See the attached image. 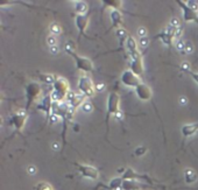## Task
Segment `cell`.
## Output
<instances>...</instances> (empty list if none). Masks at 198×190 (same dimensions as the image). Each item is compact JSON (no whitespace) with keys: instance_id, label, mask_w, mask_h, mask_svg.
Listing matches in <instances>:
<instances>
[{"instance_id":"obj_39","label":"cell","mask_w":198,"mask_h":190,"mask_svg":"<svg viewBox=\"0 0 198 190\" xmlns=\"http://www.w3.org/2000/svg\"><path fill=\"white\" fill-rule=\"evenodd\" d=\"M50 48V53L53 54V55H56L57 53H59V47L57 46H54V47H49Z\"/></svg>"},{"instance_id":"obj_41","label":"cell","mask_w":198,"mask_h":190,"mask_svg":"<svg viewBox=\"0 0 198 190\" xmlns=\"http://www.w3.org/2000/svg\"><path fill=\"white\" fill-rule=\"evenodd\" d=\"M28 173H29V174H32V175H33V174H35V173H36V168H35L34 166L28 167Z\"/></svg>"},{"instance_id":"obj_42","label":"cell","mask_w":198,"mask_h":190,"mask_svg":"<svg viewBox=\"0 0 198 190\" xmlns=\"http://www.w3.org/2000/svg\"><path fill=\"white\" fill-rule=\"evenodd\" d=\"M104 84H101V83H99V84H97L96 85V91H101V90H104Z\"/></svg>"},{"instance_id":"obj_1","label":"cell","mask_w":198,"mask_h":190,"mask_svg":"<svg viewBox=\"0 0 198 190\" xmlns=\"http://www.w3.org/2000/svg\"><path fill=\"white\" fill-rule=\"evenodd\" d=\"M70 92L69 83L63 77H56L53 84V92L50 94L54 103H63L66 102V97Z\"/></svg>"},{"instance_id":"obj_20","label":"cell","mask_w":198,"mask_h":190,"mask_svg":"<svg viewBox=\"0 0 198 190\" xmlns=\"http://www.w3.org/2000/svg\"><path fill=\"white\" fill-rule=\"evenodd\" d=\"M184 177H185V182L189 183V184H191V183L196 182V180H197V174L195 173L194 169L186 168L185 171H184Z\"/></svg>"},{"instance_id":"obj_10","label":"cell","mask_w":198,"mask_h":190,"mask_svg":"<svg viewBox=\"0 0 198 190\" xmlns=\"http://www.w3.org/2000/svg\"><path fill=\"white\" fill-rule=\"evenodd\" d=\"M177 4L182 7L183 11V18L186 22H197L198 23V14L196 11H194L192 8H190L186 2L183 1H177Z\"/></svg>"},{"instance_id":"obj_33","label":"cell","mask_w":198,"mask_h":190,"mask_svg":"<svg viewBox=\"0 0 198 190\" xmlns=\"http://www.w3.org/2000/svg\"><path fill=\"white\" fill-rule=\"evenodd\" d=\"M176 48H177V50H179V51H184L185 50V43L183 41L178 40L177 43H176Z\"/></svg>"},{"instance_id":"obj_16","label":"cell","mask_w":198,"mask_h":190,"mask_svg":"<svg viewBox=\"0 0 198 190\" xmlns=\"http://www.w3.org/2000/svg\"><path fill=\"white\" fill-rule=\"evenodd\" d=\"M143 187L142 183H140L139 181L135 180H124L122 181V186L121 190H140Z\"/></svg>"},{"instance_id":"obj_13","label":"cell","mask_w":198,"mask_h":190,"mask_svg":"<svg viewBox=\"0 0 198 190\" xmlns=\"http://www.w3.org/2000/svg\"><path fill=\"white\" fill-rule=\"evenodd\" d=\"M135 94H137L139 99H141V100H143V102H148V100H150L152 97H153V91H152V89H150L147 84H143V83H141L138 88L135 89Z\"/></svg>"},{"instance_id":"obj_18","label":"cell","mask_w":198,"mask_h":190,"mask_svg":"<svg viewBox=\"0 0 198 190\" xmlns=\"http://www.w3.org/2000/svg\"><path fill=\"white\" fill-rule=\"evenodd\" d=\"M121 178H122V180H135V181H137V180H140V178H147V180H148L147 176L139 175V174H137L135 171L133 170V169H131V168H127L126 170L124 171Z\"/></svg>"},{"instance_id":"obj_44","label":"cell","mask_w":198,"mask_h":190,"mask_svg":"<svg viewBox=\"0 0 198 190\" xmlns=\"http://www.w3.org/2000/svg\"><path fill=\"white\" fill-rule=\"evenodd\" d=\"M114 117H116V118H118V119H121V118H122V113H121V111H119L118 113L116 114Z\"/></svg>"},{"instance_id":"obj_34","label":"cell","mask_w":198,"mask_h":190,"mask_svg":"<svg viewBox=\"0 0 198 190\" xmlns=\"http://www.w3.org/2000/svg\"><path fill=\"white\" fill-rule=\"evenodd\" d=\"M138 35L141 38H146V35H147V29L146 28H143V27H140L138 29Z\"/></svg>"},{"instance_id":"obj_21","label":"cell","mask_w":198,"mask_h":190,"mask_svg":"<svg viewBox=\"0 0 198 190\" xmlns=\"http://www.w3.org/2000/svg\"><path fill=\"white\" fill-rule=\"evenodd\" d=\"M75 11L77 15H85L87 12V4L85 1H76L75 2Z\"/></svg>"},{"instance_id":"obj_19","label":"cell","mask_w":198,"mask_h":190,"mask_svg":"<svg viewBox=\"0 0 198 190\" xmlns=\"http://www.w3.org/2000/svg\"><path fill=\"white\" fill-rule=\"evenodd\" d=\"M198 131V123L196 124H189V125H184L182 127V134L184 136H191Z\"/></svg>"},{"instance_id":"obj_3","label":"cell","mask_w":198,"mask_h":190,"mask_svg":"<svg viewBox=\"0 0 198 190\" xmlns=\"http://www.w3.org/2000/svg\"><path fill=\"white\" fill-rule=\"evenodd\" d=\"M119 103H120V98L118 94L112 92L108 95L107 98V113H106V125L108 128V120L111 118V115H116L119 112Z\"/></svg>"},{"instance_id":"obj_45","label":"cell","mask_w":198,"mask_h":190,"mask_svg":"<svg viewBox=\"0 0 198 190\" xmlns=\"http://www.w3.org/2000/svg\"><path fill=\"white\" fill-rule=\"evenodd\" d=\"M53 147H54V148H57V147H59V145H57V144H54V145H53Z\"/></svg>"},{"instance_id":"obj_35","label":"cell","mask_w":198,"mask_h":190,"mask_svg":"<svg viewBox=\"0 0 198 190\" xmlns=\"http://www.w3.org/2000/svg\"><path fill=\"white\" fill-rule=\"evenodd\" d=\"M182 34H183V28L182 27H178V28H176V32H175V38H181V36H182Z\"/></svg>"},{"instance_id":"obj_14","label":"cell","mask_w":198,"mask_h":190,"mask_svg":"<svg viewBox=\"0 0 198 190\" xmlns=\"http://www.w3.org/2000/svg\"><path fill=\"white\" fill-rule=\"evenodd\" d=\"M53 104H54V100L51 98V95H48V96H44L42 102L39 104L38 109H40L41 111H43L46 115H47V119L50 118L51 115V109H53Z\"/></svg>"},{"instance_id":"obj_38","label":"cell","mask_w":198,"mask_h":190,"mask_svg":"<svg viewBox=\"0 0 198 190\" xmlns=\"http://www.w3.org/2000/svg\"><path fill=\"white\" fill-rule=\"evenodd\" d=\"M143 153H146V148H145V147H138L137 151H135V154H137L138 156L139 155H142Z\"/></svg>"},{"instance_id":"obj_7","label":"cell","mask_w":198,"mask_h":190,"mask_svg":"<svg viewBox=\"0 0 198 190\" xmlns=\"http://www.w3.org/2000/svg\"><path fill=\"white\" fill-rule=\"evenodd\" d=\"M26 92H27V107H26V111H27L32 106V104L36 100V98L39 97L40 92H41V88L36 83H30V84H28Z\"/></svg>"},{"instance_id":"obj_32","label":"cell","mask_w":198,"mask_h":190,"mask_svg":"<svg viewBox=\"0 0 198 190\" xmlns=\"http://www.w3.org/2000/svg\"><path fill=\"white\" fill-rule=\"evenodd\" d=\"M192 50H194L192 43H191V42H186V43H185V50H184V53H186V54H191Z\"/></svg>"},{"instance_id":"obj_9","label":"cell","mask_w":198,"mask_h":190,"mask_svg":"<svg viewBox=\"0 0 198 190\" xmlns=\"http://www.w3.org/2000/svg\"><path fill=\"white\" fill-rule=\"evenodd\" d=\"M175 32H176V28L173 27L170 23L165 27V29L160 34V38L161 41L163 42L164 46H168V47H171L173 46V41L175 38Z\"/></svg>"},{"instance_id":"obj_11","label":"cell","mask_w":198,"mask_h":190,"mask_svg":"<svg viewBox=\"0 0 198 190\" xmlns=\"http://www.w3.org/2000/svg\"><path fill=\"white\" fill-rule=\"evenodd\" d=\"M78 171L82 174V176L87 177L90 180H97L99 177V171L97 168L92 167V166H87V165H77Z\"/></svg>"},{"instance_id":"obj_36","label":"cell","mask_w":198,"mask_h":190,"mask_svg":"<svg viewBox=\"0 0 198 190\" xmlns=\"http://www.w3.org/2000/svg\"><path fill=\"white\" fill-rule=\"evenodd\" d=\"M170 25H171L173 27H175V28L181 27V26H179V21H178V19H176V18H173V19H171V21H170Z\"/></svg>"},{"instance_id":"obj_30","label":"cell","mask_w":198,"mask_h":190,"mask_svg":"<svg viewBox=\"0 0 198 190\" xmlns=\"http://www.w3.org/2000/svg\"><path fill=\"white\" fill-rule=\"evenodd\" d=\"M47 43L49 47H54V46H57V41H56V36L55 35H50L49 38H47Z\"/></svg>"},{"instance_id":"obj_25","label":"cell","mask_w":198,"mask_h":190,"mask_svg":"<svg viewBox=\"0 0 198 190\" xmlns=\"http://www.w3.org/2000/svg\"><path fill=\"white\" fill-rule=\"evenodd\" d=\"M40 80L42 82V83H44V84H54V82H55V79H56V77L53 76V75H50V74H41L40 75Z\"/></svg>"},{"instance_id":"obj_26","label":"cell","mask_w":198,"mask_h":190,"mask_svg":"<svg viewBox=\"0 0 198 190\" xmlns=\"http://www.w3.org/2000/svg\"><path fill=\"white\" fill-rule=\"evenodd\" d=\"M50 32H51V34L53 35H59L61 34V32H62V28H61V26H59V23H56V22H54V23H51L50 25Z\"/></svg>"},{"instance_id":"obj_37","label":"cell","mask_w":198,"mask_h":190,"mask_svg":"<svg viewBox=\"0 0 198 190\" xmlns=\"http://www.w3.org/2000/svg\"><path fill=\"white\" fill-rule=\"evenodd\" d=\"M181 68H182L183 71H189V73H191V71H190V64H189V63H185V62L182 63Z\"/></svg>"},{"instance_id":"obj_12","label":"cell","mask_w":198,"mask_h":190,"mask_svg":"<svg viewBox=\"0 0 198 190\" xmlns=\"http://www.w3.org/2000/svg\"><path fill=\"white\" fill-rule=\"evenodd\" d=\"M86 97L82 94H75V92H69V95L66 97V103L69 104V106L77 109L79 106H82L86 100Z\"/></svg>"},{"instance_id":"obj_8","label":"cell","mask_w":198,"mask_h":190,"mask_svg":"<svg viewBox=\"0 0 198 190\" xmlns=\"http://www.w3.org/2000/svg\"><path fill=\"white\" fill-rule=\"evenodd\" d=\"M27 119V111L26 110H21L15 114H13L9 119V126H13L15 128V131H21V128L23 127Z\"/></svg>"},{"instance_id":"obj_24","label":"cell","mask_w":198,"mask_h":190,"mask_svg":"<svg viewBox=\"0 0 198 190\" xmlns=\"http://www.w3.org/2000/svg\"><path fill=\"white\" fill-rule=\"evenodd\" d=\"M116 34H117V38H119V43H120L121 46H122L124 43L126 44L127 38H129L128 34H127V32H126V29H124V28H119V29H117Z\"/></svg>"},{"instance_id":"obj_15","label":"cell","mask_w":198,"mask_h":190,"mask_svg":"<svg viewBox=\"0 0 198 190\" xmlns=\"http://www.w3.org/2000/svg\"><path fill=\"white\" fill-rule=\"evenodd\" d=\"M76 26H77V29L79 32V36H82L87 27V23H89V17L85 14V15H76Z\"/></svg>"},{"instance_id":"obj_28","label":"cell","mask_w":198,"mask_h":190,"mask_svg":"<svg viewBox=\"0 0 198 190\" xmlns=\"http://www.w3.org/2000/svg\"><path fill=\"white\" fill-rule=\"evenodd\" d=\"M35 190H53V187L47 182H40L35 186Z\"/></svg>"},{"instance_id":"obj_23","label":"cell","mask_w":198,"mask_h":190,"mask_svg":"<svg viewBox=\"0 0 198 190\" xmlns=\"http://www.w3.org/2000/svg\"><path fill=\"white\" fill-rule=\"evenodd\" d=\"M122 181H124V180H122L121 177H116V178H113V180L108 183V186H107L106 188L110 190H121Z\"/></svg>"},{"instance_id":"obj_4","label":"cell","mask_w":198,"mask_h":190,"mask_svg":"<svg viewBox=\"0 0 198 190\" xmlns=\"http://www.w3.org/2000/svg\"><path fill=\"white\" fill-rule=\"evenodd\" d=\"M72 58L76 62V67L78 70H82L84 73H92L93 71V63L91 59H89L87 57L79 56L78 54H76L75 51H70L69 53Z\"/></svg>"},{"instance_id":"obj_6","label":"cell","mask_w":198,"mask_h":190,"mask_svg":"<svg viewBox=\"0 0 198 190\" xmlns=\"http://www.w3.org/2000/svg\"><path fill=\"white\" fill-rule=\"evenodd\" d=\"M131 56V70L137 75L140 76L143 73V62H142V55L140 51H135L129 54Z\"/></svg>"},{"instance_id":"obj_17","label":"cell","mask_w":198,"mask_h":190,"mask_svg":"<svg viewBox=\"0 0 198 190\" xmlns=\"http://www.w3.org/2000/svg\"><path fill=\"white\" fill-rule=\"evenodd\" d=\"M111 21H112V27L119 29L122 28V15L118 9H112L111 11Z\"/></svg>"},{"instance_id":"obj_29","label":"cell","mask_w":198,"mask_h":190,"mask_svg":"<svg viewBox=\"0 0 198 190\" xmlns=\"http://www.w3.org/2000/svg\"><path fill=\"white\" fill-rule=\"evenodd\" d=\"M82 110L84 111V112H91L92 110H93V105L90 103V102H85L83 105H82Z\"/></svg>"},{"instance_id":"obj_40","label":"cell","mask_w":198,"mask_h":190,"mask_svg":"<svg viewBox=\"0 0 198 190\" xmlns=\"http://www.w3.org/2000/svg\"><path fill=\"white\" fill-rule=\"evenodd\" d=\"M190 75H191V77H192V79L198 84V73H192V71H191Z\"/></svg>"},{"instance_id":"obj_22","label":"cell","mask_w":198,"mask_h":190,"mask_svg":"<svg viewBox=\"0 0 198 190\" xmlns=\"http://www.w3.org/2000/svg\"><path fill=\"white\" fill-rule=\"evenodd\" d=\"M126 48H127V50H128L129 54L135 53V51H138L139 50L138 43H137L135 38H133V36H129V38H127V41H126Z\"/></svg>"},{"instance_id":"obj_27","label":"cell","mask_w":198,"mask_h":190,"mask_svg":"<svg viewBox=\"0 0 198 190\" xmlns=\"http://www.w3.org/2000/svg\"><path fill=\"white\" fill-rule=\"evenodd\" d=\"M105 6H107V7H110V8H112V9H118L119 11V7L121 6V2L120 1H104L103 2Z\"/></svg>"},{"instance_id":"obj_2","label":"cell","mask_w":198,"mask_h":190,"mask_svg":"<svg viewBox=\"0 0 198 190\" xmlns=\"http://www.w3.org/2000/svg\"><path fill=\"white\" fill-rule=\"evenodd\" d=\"M78 89L82 95H84L86 98H91L96 95V85L93 84L92 79L89 76L84 75V76L79 77L78 80Z\"/></svg>"},{"instance_id":"obj_43","label":"cell","mask_w":198,"mask_h":190,"mask_svg":"<svg viewBox=\"0 0 198 190\" xmlns=\"http://www.w3.org/2000/svg\"><path fill=\"white\" fill-rule=\"evenodd\" d=\"M179 102H181V104H182V105H185V104H186V102H188V99H186V98H184V97H181Z\"/></svg>"},{"instance_id":"obj_5","label":"cell","mask_w":198,"mask_h":190,"mask_svg":"<svg viewBox=\"0 0 198 190\" xmlns=\"http://www.w3.org/2000/svg\"><path fill=\"white\" fill-rule=\"evenodd\" d=\"M120 80L124 85L128 86V88H133V89H137L139 85L142 83L140 80V77L137 76L131 69L129 70H125L122 74H121V77H120Z\"/></svg>"},{"instance_id":"obj_31","label":"cell","mask_w":198,"mask_h":190,"mask_svg":"<svg viewBox=\"0 0 198 190\" xmlns=\"http://www.w3.org/2000/svg\"><path fill=\"white\" fill-rule=\"evenodd\" d=\"M140 46L141 47H143V48H147L148 46H149V38H140Z\"/></svg>"}]
</instances>
